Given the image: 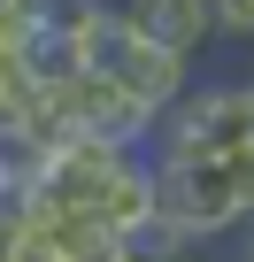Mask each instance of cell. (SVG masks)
I'll return each instance as SVG.
<instances>
[{
  "label": "cell",
  "instance_id": "cell-8",
  "mask_svg": "<svg viewBox=\"0 0 254 262\" xmlns=\"http://www.w3.org/2000/svg\"><path fill=\"white\" fill-rule=\"evenodd\" d=\"M108 8H116V0H24V24H47V31L85 39V31H93Z\"/></svg>",
  "mask_w": 254,
  "mask_h": 262
},
{
  "label": "cell",
  "instance_id": "cell-14",
  "mask_svg": "<svg viewBox=\"0 0 254 262\" xmlns=\"http://www.w3.org/2000/svg\"><path fill=\"white\" fill-rule=\"evenodd\" d=\"M239 77H246V85H254V47H246V70H239Z\"/></svg>",
  "mask_w": 254,
  "mask_h": 262
},
{
  "label": "cell",
  "instance_id": "cell-10",
  "mask_svg": "<svg viewBox=\"0 0 254 262\" xmlns=\"http://www.w3.org/2000/svg\"><path fill=\"white\" fill-rule=\"evenodd\" d=\"M216 31L239 39V47H254V0H216Z\"/></svg>",
  "mask_w": 254,
  "mask_h": 262
},
{
  "label": "cell",
  "instance_id": "cell-2",
  "mask_svg": "<svg viewBox=\"0 0 254 262\" xmlns=\"http://www.w3.org/2000/svg\"><path fill=\"white\" fill-rule=\"evenodd\" d=\"M85 70H100V77H116L131 100H147L154 116H170V100L193 85V54H177V47H162V39H147L123 8H108L93 31H85Z\"/></svg>",
  "mask_w": 254,
  "mask_h": 262
},
{
  "label": "cell",
  "instance_id": "cell-7",
  "mask_svg": "<svg viewBox=\"0 0 254 262\" xmlns=\"http://www.w3.org/2000/svg\"><path fill=\"white\" fill-rule=\"evenodd\" d=\"M200 239L177 224V216H162V208H147L139 224H123V262H177V254H193Z\"/></svg>",
  "mask_w": 254,
  "mask_h": 262
},
{
  "label": "cell",
  "instance_id": "cell-13",
  "mask_svg": "<svg viewBox=\"0 0 254 262\" xmlns=\"http://www.w3.org/2000/svg\"><path fill=\"white\" fill-rule=\"evenodd\" d=\"M177 262H208V247H193V254H177Z\"/></svg>",
  "mask_w": 254,
  "mask_h": 262
},
{
  "label": "cell",
  "instance_id": "cell-3",
  "mask_svg": "<svg viewBox=\"0 0 254 262\" xmlns=\"http://www.w3.org/2000/svg\"><path fill=\"white\" fill-rule=\"evenodd\" d=\"M254 139V85L246 77H193L170 116L154 123L147 155H231Z\"/></svg>",
  "mask_w": 254,
  "mask_h": 262
},
{
  "label": "cell",
  "instance_id": "cell-6",
  "mask_svg": "<svg viewBox=\"0 0 254 262\" xmlns=\"http://www.w3.org/2000/svg\"><path fill=\"white\" fill-rule=\"evenodd\" d=\"M24 70H31V85H70V77H85V39H70V31H47V24H24Z\"/></svg>",
  "mask_w": 254,
  "mask_h": 262
},
{
  "label": "cell",
  "instance_id": "cell-5",
  "mask_svg": "<svg viewBox=\"0 0 254 262\" xmlns=\"http://www.w3.org/2000/svg\"><path fill=\"white\" fill-rule=\"evenodd\" d=\"M47 193V147L24 131H0V216H16Z\"/></svg>",
  "mask_w": 254,
  "mask_h": 262
},
{
  "label": "cell",
  "instance_id": "cell-9",
  "mask_svg": "<svg viewBox=\"0 0 254 262\" xmlns=\"http://www.w3.org/2000/svg\"><path fill=\"white\" fill-rule=\"evenodd\" d=\"M0 262H62L39 216H0Z\"/></svg>",
  "mask_w": 254,
  "mask_h": 262
},
{
  "label": "cell",
  "instance_id": "cell-1",
  "mask_svg": "<svg viewBox=\"0 0 254 262\" xmlns=\"http://www.w3.org/2000/svg\"><path fill=\"white\" fill-rule=\"evenodd\" d=\"M154 208L177 216L200 247L254 224V139L231 155H154Z\"/></svg>",
  "mask_w": 254,
  "mask_h": 262
},
{
  "label": "cell",
  "instance_id": "cell-12",
  "mask_svg": "<svg viewBox=\"0 0 254 262\" xmlns=\"http://www.w3.org/2000/svg\"><path fill=\"white\" fill-rule=\"evenodd\" d=\"M0 16H24V0H0Z\"/></svg>",
  "mask_w": 254,
  "mask_h": 262
},
{
  "label": "cell",
  "instance_id": "cell-11",
  "mask_svg": "<svg viewBox=\"0 0 254 262\" xmlns=\"http://www.w3.org/2000/svg\"><path fill=\"white\" fill-rule=\"evenodd\" d=\"M231 262H254V224H246V239H239V254H231Z\"/></svg>",
  "mask_w": 254,
  "mask_h": 262
},
{
  "label": "cell",
  "instance_id": "cell-4",
  "mask_svg": "<svg viewBox=\"0 0 254 262\" xmlns=\"http://www.w3.org/2000/svg\"><path fill=\"white\" fill-rule=\"evenodd\" d=\"M123 16H131L147 39H162V47H177V54H208V47H223V31H216V0H116Z\"/></svg>",
  "mask_w": 254,
  "mask_h": 262
}]
</instances>
